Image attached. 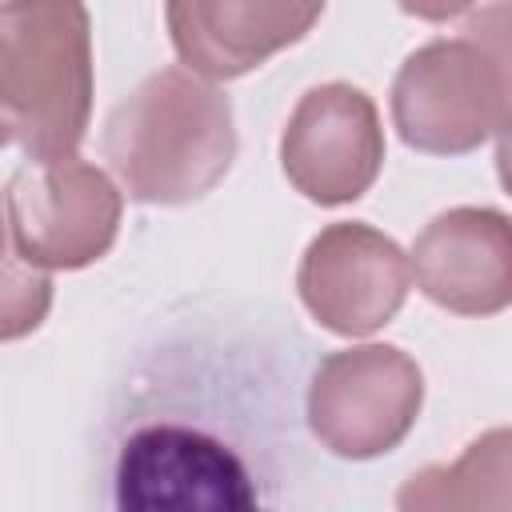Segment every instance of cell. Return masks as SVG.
<instances>
[{"label": "cell", "instance_id": "cell-12", "mask_svg": "<svg viewBox=\"0 0 512 512\" xmlns=\"http://www.w3.org/2000/svg\"><path fill=\"white\" fill-rule=\"evenodd\" d=\"M52 308V276L12 256L0 268V340H20L44 324Z\"/></svg>", "mask_w": 512, "mask_h": 512}, {"label": "cell", "instance_id": "cell-14", "mask_svg": "<svg viewBox=\"0 0 512 512\" xmlns=\"http://www.w3.org/2000/svg\"><path fill=\"white\" fill-rule=\"evenodd\" d=\"M4 224H8V220H4V212H0V268L12 260V256H8V236H4Z\"/></svg>", "mask_w": 512, "mask_h": 512}, {"label": "cell", "instance_id": "cell-10", "mask_svg": "<svg viewBox=\"0 0 512 512\" xmlns=\"http://www.w3.org/2000/svg\"><path fill=\"white\" fill-rule=\"evenodd\" d=\"M172 48L200 80H236L272 52L296 44L324 4H204L180 0L164 8Z\"/></svg>", "mask_w": 512, "mask_h": 512}, {"label": "cell", "instance_id": "cell-11", "mask_svg": "<svg viewBox=\"0 0 512 512\" xmlns=\"http://www.w3.org/2000/svg\"><path fill=\"white\" fill-rule=\"evenodd\" d=\"M508 428H492L452 464L420 468L396 492L400 512H508Z\"/></svg>", "mask_w": 512, "mask_h": 512}, {"label": "cell", "instance_id": "cell-13", "mask_svg": "<svg viewBox=\"0 0 512 512\" xmlns=\"http://www.w3.org/2000/svg\"><path fill=\"white\" fill-rule=\"evenodd\" d=\"M12 140H16V128H12V120L0 112V148H8Z\"/></svg>", "mask_w": 512, "mask_h": 512}, {"label": "cell", "instance_id": "cell-9", "mask_svg": "<svg viewBox=\"0 0 512 512\" xmlns=\"http://www.w3.org/2000/svg\"><path fill=\"white\" fill-rule=\"evenodd\" d=\"M416 288L460 316H492L512 300V228L496 208H448L412 244Z\"/></svg>", "mask_w": 512, "mask_h": 512}, {"label": "cell", "instance_id": "cell-2", "mask_svg": "<svg viewBox=\"0 0 512 512\" xmlns=\"http://www.w3.org/2000/svg\"><path fill=\"white\" fill-rule=\"evenodd\" d=\"M472 16L476 28L420 44L392 80V120L416 152L460 156L508 128V4Z\"/></svg>", "mask_w": 512, "mask_h": 512}, {"label": "cell", "instance_id": "cell-1", "mask_svg": "<svg viewBox=\"0 0 512 512\" xmlns=\"http://www.w3.org/2000/svg\"><path fill=\"white\" fill-rule=\"evenodd\" d=\"M104 160L132 200L192 204L236 160L232 104L216 84L184 68H160L108 112Z\"/></svg>", "mask_w": 512, "mask_h": 512}, {"label": "cell", "instance_id": "cell-8", "mask_svg": "<svg viewBox=\"0 0 512 512\" xmlns=\"http://www.w3.org/2000/svg\"><path fill=\"white\" fill-rule=\"evenodd\" d=\"M296 284L316 324L336 336H368L404 308L412 268L392 236L344 220L312 236Z\"/></svg>", "mask_w": 512, "mask_h": 512}, {"label": "cell", "instance_id": "cell-3", "mask_svg": "<svg viewBox=\"0 0 512 512\" xmlns=\"http://www.w3.org/2000/svg\"><path fill=\"white\" fill-rule=\"evenodd\" d=\"M0 112L28 160L76 156L92 116L84 4H0Z\"/></svg>", "mask_w": 512, "mask_h": 512}, {"label": "cell", "instance_id": "cell-5", "mask_svg": "<svg viewBox=\"0 0 512 512\" xmlns=\"http://www.w3.org/2000/svg\"><path fill=\"white\" fill-rule=\"evenodd\" d=\"M420 404V364L392 344H360L320 360L308 388V424L328 452L372 460L412 432Z\"/></svg>", "mask_w": 512, "mask_h": 512}, {"label": "cell", "instance_id": "cell-7", "mask_svg": "<svg viewBox=\"0 0 512 512\" xmlns=\"http://www.w3.org/2000/svg\"><path fill=\"white\" fill-rule=\"evenodd\" d=\"M280 164L312 204L360 200L384 164V128L372 96L352 84L308 88L284 124Z\"/></svg>", "mask_w": 512, "mask_h": 512}, {"label": "cell", "instance_id": "cell-4", "mask_svg": "<svg viewBox=\"0 0 512 512\" xmlns=\"http://www.w3.org/2000/svg\"><path fill=\"white\" fill-rule=\"evenodd\" d=\"M8 228L16 256L40 272L100 260L120 232V188L88 160H28L8 180Z\"/></svg>", "mask_w": 512, "mask_h": 512}, {"label": "cell", "instance_id": "cell-6", "mask_svg": "<svg viewBox=\"0 0 512 512\" xmlns=\"http://www.w3.org/2000/svg\"><path fill=\"white\" fill-rule=\"evenodd\" d=\"M116 512H264L244 460L188 424L132 432L116 460Z\"/></svg>", "mask_w": 512, "mask_h": 512}]
</instances>
